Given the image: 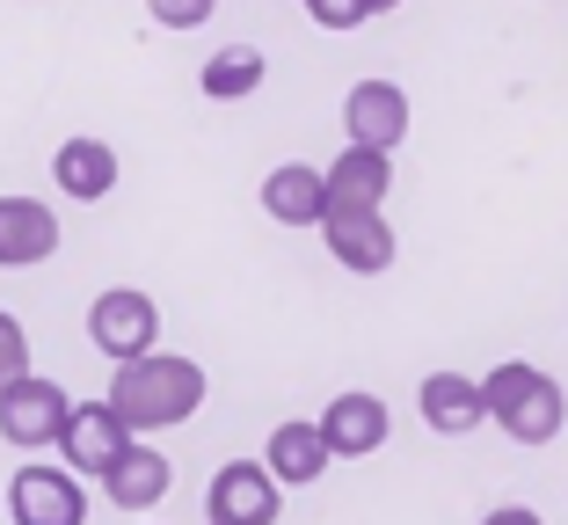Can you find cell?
Wrapping results in <instances>:
<instances>
[{"label":"cell","mask_w":568,"mask_h":525,"mask_svg":"<svg viewBox=\"0 0 568 525\" xmlns=\"http://www.w3.org/2000/svg\"><path fill=\"white\" fill-rule=\"evenodd\" d=\"M102 402H110V416L124 431H175L204 408V365L197 357H175V351H146L132 365H118Z\"/></svg>","instance_id":"1"},{"label":"cell","mask_w":568,"mask_h":525,"mask_svg":"<svg viewBox=\"0 0 568 525\" xmlns=\"http://www.w3.org/2000/svg\"><path fill=\"white\" fill-rule=\"evenodd\" d=\"M481 416H496L518 445H554V438H561V424H568V394L554 387L539 365L503 357L496 373L481 380Z\"/></svg>","instance_id":"2"},{"label":"cell","mask_w":568,"mask_h":525,"mask_svg":"<svg viewBox=\"0 0 568 525\" xmlns=\"http://www.w3.org/2000/svg\"><path fill=\"white\" fill-rule=\"evenodd\" d=\"M88 343H95L110 365H132V357H146L153 343H161V306L132 285L95 292V306H88Z\"/></svg>","instance_id":"3"},{"label":"cell","mask_w":568,"mask_h":525,"mask_svg":"<svg viewBox=\"0 0 568 525\" xmlns=\"http://www.w3.org/2000/svg\"><path fill=\"white\" fill-rule=\"evenodd\" d=\"M67 387L44 373L16 380V387H0V438L16 445V453H37V445H59V431H67Z\"/></svg>","instance_id":"4"},{"label":"cell","mask_w":568,"mask_h":525,"mask_svg":"<svg viewBox=\"0 0 568 525\" xmlns=\"http://www.w3.org/2000/svg\"><path fill=\"white\" fill-rule=\"evenodd\" d=\"M386 183H394V153L343 147L328 169H321V220H328V212H379Z\"/></svg>","instance_id":"5"},{"label":"cell","mask_w":568,"mask_h":525,"mask_svg":"<svg viewBox=\"0 0 568 525\" xmlns=\"http://www.w3.org/2000/svg\"><path fill=\"white\" fill-rule=\"evenodd\" d=\"M277 482L263 475V460H226L204 489V511L212 525H277Z\"/></svg>","instance_id":"6"},{"label":"cell","mask_w":568,"mask_h":525,"mask_svg":"<svg viewBox=\"0 0 568 525\" xmlns=\"http://www.w3.org/2000/svg\"><path fill=\"white\" fill-rule=\"evenodd\" d=\"M132 445V431L110 416V402H73L67 408V431H59V453H67V475H110L118 453Z\"/></svg>","instance_id":"7"},{"label":"cell","mask_w":568,"mask_h":525,"mask_svg":"<svg viewBox=\"0 0 568 525\" xmlns=\"http://www.w3.org/2000/svg\"><path fill=\"white\" fill-rule=\"evenodd\" d=\"M8 511H16V525H88V496L67 467H16Z\"/></svg>","instance_id":"8"},{"label":"cell","mask_w":568,"mask_h":525,"mask_svg":"<svg viewBox=\"0 0 568 525\" xmlns=\"http://www.w3.org/2000/svg\"><path fill=\"white\" fill-rule=\"evenodd\" d=\"M343 124H351V147L394 153L408 139V95H402V81H357L351 102H343Z\"/></svg>","instance_id":"9"},{"label":"cell","mask_w":568,"mask_h":525,"mask_svg":"<svg viewBox=\"0 0 568 525\" xmlns=\"http://www.w3.org/2000/svg\"><path fill=\"white\" fill-rule=\"evenodd\" d=\"M321 241H328V255L357 277L394 271V226H386V212H328V220H321Z\"/></svg>","instance_id":"10"},{"label":"cell","mask_w":568,"mask_h":525,"mask_svg":"<svg viewBox=\"0 0 568 525\" xmlns=\"http://www.w3.org/2000/svg\"><path fill=\"white\" fill-rule=\"evenodd\" d=\"M321 445H328V460H357V453H379L386 445V402L379 394H335L328 408H321Z\"/></svg>","instance_id":"11"},{"label":"cell","mask_w":568,"mask_h":525,"mask_svg":"<svg viewBox=\"0 0 568 525\" xmlns=\"http://www.w3.org/2000/svg\"><path fill=\"white\" fill-rule=\"evenodd\" d=\"M59 249V220L37 198H0V271H30Z\"/></svg>","instance_id":"12"},{"label":"cell","mask_w":568,"mask_h":525,"mask_svg":"<svg viewBox=\"0 0 568 525\" xmlns=\"http://www.w3.org/2000/svg\"><path fill=\"white\" fill-rule=\"evenodd\" d=\"M423 424L437 431V438H467V431H481V380L467 373H430L423 380Z\"/></svg>","instance_id":"13"},{"label":"cell","mask_w":568,"mask_h":525,"mask_svg":"<svg viewBox=\"0 0 568 525\" xmlns=\"http://www.w3.org/2000/svg\"><path fill=\"white\" fill-rule=\"evenodd\" d=\"M168 482H175V467H168L153 445H124L118 467L102 475V496H110L118 511H153V504L168 496Z\"/></svg>","instance_id":"14"},{"label":"cell","mask_w":568,"mask_h":525,"mask_svg":"<svg viewBox=\"0 0 568 525\" xmlns=\"http://www.w3.org/2000/svg\"><path fill=\"white\" fill-rule=\"evenodd\" d=\"M263 475L277 489H306V482L328 475V445H321L314 424H277L270 431V453H263Z\"/></svg>","instance_id":"15"},{"label":"cell","mask_w":568,"mask_h":525,"mask_svg":"<svg viewBox=\"0 0 568 525\" xmlns=\"http://www.w3.org/2000/svg\"><path fill=\"white\" fill-rule=\"evenodd\" d=\"M51 175H59L67 198L95 204V198L118 190V147H102V139H67V147L51 153Z\"/></svg>","instance_id":"16"},{"label":"cell","mask_w":568,"mask_h":525,"mask_svg":"<svg viewBox=\"0 0 568 525\" xmlns=\"http://www.w3.org/2000/svg\"><path fill=\"white\" fill-rule=\"evenodd\" d=\"M263 212L277 226H321V169L306 161H284L263 175Z\"/></svg>","instance_id":"17"},{"label":"cell","mask_w":568,"mask_h":525,"mask_svg":"<svg viewBox=\"0 0 568 525\" xmlns=\"http://www.w3.org/2000/svg\"><path fill=\"white\" fill-rule=\"evenodd\" d=\"M263 73H270V59L255 44H226V51H212V59H204L197 88L212 102H241V95H255V88H263Z\"/></svg>","instance_id":"18"},{"label":"cell","mask_w":568,"mask_h":525,"mask_svg":"<svg viewBox=\"0 0 568 525\" xmlns=\"http://www.w3.org/2000/svg\"><path fill=\"white\" fill-rule=\"evenodd\" d=\"M16 380H30V329L0 306V387H16Z\"/></svg>","instance_id":"19"},{"label":"cell","mask_w":568,"mask_h":525,"mask_svg":"<svg viewBox=\"0 0 568 525\" xmlns=\"http://www.w3.org/2000/svg\"><path fill=\"white\" fill-rule=\"evenodd\" d=\"M212 8H219V0H146V16L161 22V30H204Z\"/></svg>","instance_id":"20"},{"label":"cell","mask_w":568,"mask_h":525,"mask_svg":"<svg viewBox=\"0 0 568 525\" xmlns=\"http://www.w3.org/2000/svg\"><path fill=\"white\" fill-rule=\"evenodd\" d=\"M306 16L321 22V30H357V22H372L365 0H306Z\"/></svg>","instance_id":"21"},{"label":"cell","mask_w":568,"mask_h":525,"mask_svg":"<svg viewBox=\"0 0 568 525\" xmlns=\"http://www.w3.org/2000/svg\"><path fill=\"white\" fill-rule=\"evenodd\" d=\"M481 525H539V511H525V504H496Z\"/></svg>","instance_id":"22"},{"label":"cell","mask_w":568,"mask_h":525,"mask_svg":"<svg viewBox=\"0 0 568 525\" xmlns=\"http://www.w3.org/2000/svg\"><path fill=\"white\" fill-rule=\"evenodd\" d=\"M365 8H372V16H386V8H402V0H365Z\"/></svg>","instance_id":"23"}]
</instances>
